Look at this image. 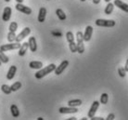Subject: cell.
I'll list each match as a JSON object with an SVG mask.
<instances>
[{
  "mask_svg": "<svg viewBox=\"0 0 128 120\" xmlns=\"http://www.w3.org/2000/svg\"><path fill=\"white\" fill-rule=\"evenodd\" d=\"M56 67H57V66H56L54 63H51V64L46 66L45 68H41L34 75L35 78H36V79H41V78H43L44 76L48 75V74H50V73H52V72H54Z\"/></svg>",
  "mask_w": 128,
  "mask_h": 120,
  "instance_id": "cell-1",
  "label": "cell"
},
{
  "mask_svg": "<svg viewBox=\"0 0 128 120\" xmlns=\"http://www.w3.org/2000/svg\"><path fill=\"white\" fill-rule=\"evenodd\" d=\"M96 26L99 27H113L116 23L113 20H104V19H98L95 22Z\"/></svg>",
  "mask_w": 128,
  "mask_h": 120,
  "instance_id": "cell-2",
  "label": "cell"
},
{
  "mask_svg": "<svg viewBox=\"0 0 128 120\" xmlns=\"http://www.w3.org/2000/svg\"><path fill=\"white\" fill-rule=\"evenodd\" d=\"M22 44H20V42H10L8 44H5V45L0 46V49L2 51H8V50H13V49H19L20 48Z\"/></svg>",
  "mask_w": 128,
  "mask_h": 120,
  "instance_id": "cell-3",
  "label": "cell"
},
{
  "mask_svg": "<svg viewBox=\"0 0 128 120\" xmlns=\"http://www.w3.org/2000/svg\"><path fill=\"white\" fill-rule=\"evenodd\" d=\"M15 8H16V10H18V11L24 13V14H26V15H31L32 12V10L31 8L25 6V5H23L22 3H17Z\"/></svg>",
  "mask_w": 128,
  "mask_h": 120,
  "instance_id": "cell-4",
  "label": "cell"
},
{
  "mask_svg": "<svg viewBox=\"0 0 128 120\" xmlns=\"http://www.w3.org/2000/svg\"><path fill=\"white\" fill-rule=\"evenodd\" d=\"M68 66H69V62H68L67 60L62 61V62H60V64L58 65V66H57V67H56V69H55V71H54L55 75H60V74H62V73H63V71L67 68Z\"/></svg>",
  "mask_w": 128,
  "mask_h": 120,
  "instance_id": "cell-5",
  "label": "cell"
},
{
  "mask_svg": "<svg viewBox=\"0 0 128 120\" xmlns=\"http://www.w3.org/2000/svg\"><path fill=\"white\" fill-rule=\"evenodd\" d=\"M30 34H31V29H30L29 27H25V28H24V29H23L22 31L16 36L15 41H16V42H20L22 40H23V39L25 38L26 36H29Z\"/></svg>",
  "mask_w": 128,
  "mask_h": 120,
  "instance_id": "cell-6",
  "label": "cell"
},
{
  "mask_svg": "<svg viewBox=\"0 0 128 120\" xmlns=\"http://www.w3.org/2000/svg\"><path fill=\"white\" fill-rule=\"evenodd\" d=\"M92 35H93V27L90 25L86 26V31L84 33V41H86V42L90 41L91 37H92Z\"/></svg>",
  "mask_w": 128,
  "mask_h": 120,
  "instance_id": "cell-7",
  "label": "cell"
},
{
  "mask_svg": "<svg viewBox=\"0 0 128 120\" xmlns=\"http://www.w3.org/2000/svg\"><path fill=\"white\" fill-rule=\"evenodd\" d=\"M99 104H100V102H98V101H95L93 103H92L89 111H88V117H89V118L93 117L94 115L96 114V111H98V107H99Z\"/></svg>",
  "mask_w": 128,
  "mask_h": 120,
  "instance_id": "cell-8",
  "label": "cell"
},
{
  "mask_svg": "<svg viewBox=\"0 0 128 120\" xmlns=\"http://www.w3.org/2000/svg\"><path fill=\"white\" fill-rule=\"evenodd\" d=\"M58 112L60 114H75L78 112V109L76 107H60L58 109Z\"/></svg>",
  "mask_w": 128,
  "mask_h": 120,
  "instance_id": "cell-9",
  "label": "cell"
},
{
  "mask_svg": "<svg viewBox=\"0 0 128 120\" xmlns=\"http://www.w3.org/2000/svg\"><path fill=\"white\" fill-rule=\"evenodd\" d=\"M113 4H114V6L119 8V9L122 10V11L128 13V4L122 2V0H114Z\"/></svg>",
  "mask_w": 128,
  "mask_h": 120,
  "instance_id": "cell-10",
  "label": "cell"
},
{
  "mask_svg": "<svg viewBox=\"0 0 128 120\" xmlns=\"http://www.w3.org/2000/svg\"><path fill=\"white\" fill-rule=\"evenodd\" d=\"M11 12H12V10H11L10 7H6L4 9L3 15H2V20L4 22H8L10 21V17H11Z\"/></svg>",
  "mask_w": 128,
  "mask_h": 120,
  "instance_id": "cell-11",
  "label": "cell"
},
{
  "mask_svg": "<svg viewBox=\"0 0 128 120\" xmlns=\"http://www.w3.org/2000/svg\"><path fill=\"white\" fill-rule=\"evenodd\" d=\"M29 49L32 52H35L37 50V44H36V39L34 36H31L29 38Z\"/></svg>",
  "mask_w": 128,
  "mask_h": 120,
  "instance_id": "cell-12",
  "label": "cell"
},
{
  "mask_svg": "<svg viewBox=\"0 0 128 120\" xmlns=\"http://www.w3.org/2000/svg\"><path fill=\"white\" fill-rule=\"evenodd\" d=\"M46 9L42 7L41 9L39 10V13H38V22L39 23H44L46 21Z\"/></svg>",
  "mask_w": 128,
  "mask_h": 120,
  "instance_id": "cell-13",
  "label": "cell"
},
{
  "mask_svg": "<svg viewBox=\"0 0 128 120\" xmlns=\"http://www.w3.org/2000/svg\"><path fill=\"white\" fill-rule=\"evenodd\" d=\"M16 72H17V67L15 65H11L8 69V71L6 73V78L8 79V80H11L14 78L15 75H16Z\"/></svg>",
  "mask_w": 128,
  "mask_h": 120,
  "instance_id": "cell-14",
  "label": "cell"
},
{
  "mask_svg": "<svg viewBox=\"0 0 128 120\" xmlns=\"http://www.w3.org/2000/svg\"><path fill=\"white\" fill-rule=\"evenodd\" d=\"M29 49V43L28 42H24L23 44H22L19 50V55L20 56H24L25 55L26 51Z\"/></svg>",
  "mask_w": 128,
  "mask_h": 120,
  "instance_id": "cell-15",
  "label": "cell"
},
{
  "mask_svg": "<svg viewBox=\"0 0 128 120\" xmlns=\"http://www.w3.org/2000/svg\"><path fill=\"white\" fill-rule=\"evenodd\" d=\"M30 68L32 69H36V70H40L43 67V62H38V61H32L29 63Z\"/></svg>",
  "mask_w": 128,
  "mask_h": 120,
  "instance_id": "cell-16",
  "label": "cell"
},
{
  "mask_svg": "<svg viewBox=\"0 0 128 120\" xmlns=\"http://www.w3.org/2000/svg\"><path fill=\"white\" fill-rule=\"evenodd\" d=\"M83 101L80 99H75V100H70V101H68V105L70 106V107H77V106H80L82 105Z\"/></svg>",
  "mask_w": 128,
  "mask_h": 120,
  "instance_id": "cell-17",
  "label": "cell"
},
{
  "mask_svg": "<svg viewBox=\"0 0 128 120\" xmlns=\"http://www.w3.org/2000/svg\"><path fill=\"white\" fill-rule=\"evenodd\" d=\"M10 111H11V114H12L13 117H19L20 115V111H19V108L17 106L16 104H12L11 106H10Z\"/></svg>",
  "mask_w": 128,
  "mask_h": 120,
  "instance_id": "cell-18",
  "label": "cell"
},
{
  "mask_svg": "<svg viewBox=\"0 0 128 120\" xmlns=\"http://www.w3.org/2000/svg\"><path fill=\"white\" fill-rule=\"evenodd\" d=\"M114 7H115V6H114V4L109 2V3H108V5L106 6L105 10H104V12H105L106 15H110V14L112 13V11H113Z\"/></svg>",
  "mask_w": 128,
  "mask_h": 120,
  "instance_id": "cell-19",
  "label": "cell"
},
{
  "mask_svg": "<svg viewBox=\"0 0 128 120\" xmlns=\"http://www.w3.org/2000/svg\"><path fill=\"white\" fill-rule=\"evenodd\" d=\"M56 14H57L58 18L60 21H65L66 20V14L64 13V11L61 9H58V10H56Z\"/></svg>",
  "mask_w": 128,
  "mask_h": 120,
  "instance_id": "cell-20",
  "label": "cell"
},
{
  "mask_svg": "<svg viewBox=\"0 0 128 120\" xmlns=\"http://www.w3.org/2000/svg\"><path fill=\"white\" fill-rule=\"evenodd\" d=\"M1 89H2V91H3L5 94L8 95L10 94L11 92H12V90H11V88H10V86H8V85L6 84H4L1 86Z\"/></svg>",
  "mask_w": 128,
  "mask_h": 120,
  "instance_id": "cell-21",
  "label": "cell"
},
{
  "mask_svg": "<svg viewBox=\"0 0 128 120\" xmlns=\"http://www.w3.org/2000/svg\"><path fill=\"white\" fill-rule=\"evenodd\" d=\"M16 36H17L16 33L10 31L8 34V36H6L8 41V42H14V41H15V39H16Z\"/></svg>",
  "mask_w": 128,
  "mask_h": 120,
  "instance_id": "cell-22",
  "label": "cell"
},
{
  "mask_svg": "<svg viewBox=\"0 0 128 120\" xmlns=\"http://www.w3.org/2000/svg\"><path fill=\"white\" fill-rule=\"evenodd\" d=\"M0 61L3 62V63H8V61H10V59L4 53V51H2L1 49H0Z\"/></svg>",
  "mask_w": 128,
  "mask_h": 120,
  "instance_id": "cell-23",
  "label": "cell"
},
{
  "mask_svg": "<svg viewBox=\"0 0 128 120\" xmlns=\"http://www.w3.org/2000/svg\"><path fill=\"white\" fill-rule=\"evenodd\" d=\"M20 88H22V82H20V81L15 82L14 84H12L11 86H10V88H11V90H12V91L19 90Z\"/></svg>",
  "mask_w": 128,
  "mask_h": 120,
  "instance_id": "cell-24",
  "label": "cell"
},
{
  "mask_svg": "<svg viewBox=\"0 0 128 120\" xmlns=\"http://www.w3.org/2000/svg\"><path fill=\"white\" fill-rule=\"evenodd\" d=\"M108 101H109V95L107 93H102L100 96V103L106 104L108 103Z\"/></svg>",
  "mask_w": 128,
  "mask_h": 120,
  "instance_id": "cell-25",
  "label": "cell"
},
{
  "mask_svg": "<svg viewBox=\"0 0 128 120\" xmlns=\"http://www.w3.org/2000/svg\"><path fill=\"white\" fill-rule=\"evenodd\" d=\"M77 52L80 53V54H83L84 52V42H77Z\"/></svg>",
  "mask_w": 128,
  "mask_h": 120,
  "instance_id": "cell-26",
  "label": "cell"
},
{
  "mask_svg": "<svg viewBox=\"0 0 128 120\" xmlns=\"http://www.w3.org/2000/svg\"><path fill=\"white\" fill-rule=\"evenodd\" d=\"M66 39H67L68 43H70V42H74V34H72V32H67V34H66Z\"/></svg>",
  "mask_w": 128,
  "mask_h": 120,
  "instance_id": "cell-27",
  "label": "cell"
},
{
  "mask_svg": "<svg viewBox=\"0 0 128 120\" xmlns=\"http://www.w3.org/2000/svg\"><path fill=\"white\" fill-rule=\"evenodd\" d=\"M69 48H70V50L72 53H75V52H77V44L75 42H70L69 43Z\"/></svg>",
  "mask_w": 128,
  "mask_h": 120,
  "instance_id": "cell-28",
  "label": "cell"
},
{
  "mask_svg": "<svg viewBox=\"0 0 128 120\" xmlns=\"http://www.w3.org/2000/svg\"><path fill=\"white\" fill-rule=\"evenodd\" d=\"M10 31L11 32H16L17 29H18V23L16 22H12V23L10 24V27H8Z\"/></svg>",
  "mask_w": 128,
  "mask_h": 120,
  "instance_id": "cell-29",
  "label": "cell"
},
{
  "mask_svg": "<svg viewBox=\"0 0 128 120\" xmlns=\"http://www.w3.org/2000/svg\"><path fill=\"white\" fill-rule=\"evenodd\" d=\"M76 40L77 42H84V34L81 31L76 33Z\"/></svg>",
  "mask_w": 128,
  "mask_h": 120,
  "instance_id": "cell-30",
  "label": "cell"
},
{
  "mask_svg": "<svg viewBox=\"0 0 128 120\" xmlns=\"http://www.w3.org/2000/svg\"><path fill=\"white\" fill-rule=\"evenodd\" d=\"M126 73H127V72L125 71L124 67H120V68L118 69V74H119V75H120V76H121L122 78L124 77L125 75H126Z\"/></svg>",
  "mask_w": 128,
  "mask_h": 120,
  "instance_id": "cell-31",
  "label": "cell"
},
{
  "mask_svg": "<svg viewBox=\"0 0 128 120\" xmlns=\"http://www.w3.org/2000/svg\"><path fill=\"white\" fill-rule=\"evenodd\" d=\"M51 34L54 36H57V37H61V36H62V33L58 32V31H52Z\"/></svg>",
  "mask_w": 128,
  "mask_h": 120,
  "instance_id": "cell-32",
  "label": "cell"
},
{
  "mask_svg": "<svg viewBox=\"0 0 128 120\" xmlns=\"http://www.w3.org/2000/svg\"><path fill=\"white\" fill-rule=\"evenodd\" d=\"M115 118V115H114V114H110L108 116H107V118L106 119L107 120H113Z\"/></svg>",
  "mask_w": 128,
  "mask_h": 120,
  "instance_id": "cell-33",
  "label": "cell"
},
{
  "mask_svg": "<svg viewBox=\"0 0 128 120\" xmlns=\"http://www.w3.org/2000/svg\"><path fill=\"white\" fill-rule=\"evenodd\" d=\"M90 119L91 120H104V118H103V117H98V116H95V115H94V116L91 117Z\"/></svg>",
  "mask_w": 128,
  "mask_h": 120,
  "instance_id": "cell-34",
  "label": "cell"
},
{
  "mask_svg": "<svg viewBox=\"0 0 128 120\" xmlns=\"http://www.w3.org/2000/svg\"><path fill=\"white\" fill-rule=\"evenodd\" d=\"M124 69H125V71L128 72V59H127V61H126V63H125V65H124Z\"/></svg>",
  "mask_w": 128,
  "mask_h": 120,
  "instance_id": "cell-35",
  "label": "cell"
},
{
  "mask_svg": "<svg viewBox=\"0 0 128 120\" xmlns=\"http://www.w3.org/2000/svg\"><path fill=\"white\" fill-rule=\"evenodd\" d=\"M92 1H93V3L95 4V5H98V4L100 3V1H101V0H92Z\"/></svg>",
  "mask_w": 128,
  "mask_h": 120,
  "instance_id": "cell-36",
  "label": "cell"
},
{
  "mask_svg": "<svg viewBox=\"0 0 128 120\" xmlns=\"http://www.w3.org/2000/svg\"><path fill=\"white\" fill-rule=\"evenodd\" d=\"M77 118L76 117H74V116H72V117H70V118H69V119L68 120H76Z\"/></svg>",
  "mask_w": 128,
  "mask_h": 120,
  "instance_id": "cell-37",
  "label": "cell"
},
{
  "mask_svg": "<svg viewBox=\"0 0 128 120\" xmlns=\"http://www.w3.org/2000/svg\"><path fill=\"white\" fill-rule=\"evenodd\" d=\"M17 1V3H22L23 2V0H16Z\"/></svg>",
  "mask_w": 128,
  "mask_h": 120,
  "instance_id": "cell-38",
  "label": "cell"
},
{
  "mask_svg": "<svg viewBox=\"0 0 128 120\" xmlns=\"http://www.w3.org/2000/svg\"><path fill=\"white\" fill-rule=\"evenodd\" d=\"M87 118L86 117H83V118H81V120H86Z\"/></svg>",
  "mask_w": 128,
  "mask_h": 120,
  "instance_id": "cell-39",
  "label": "cell"
},
{
  "mask_svg": "<svg viewBox=\"0 0 128 120\" xmlns=\"http://www.w3.org/2000/svg\"><path fill=\"white\" fill-rule=\"evenodd\" d=\"M105 2H107V3H109V2H110V0H104Z\"/></svg>",
  "mask_w": 128,
  "mask_h": 120,
  "instance_id": "cell-40",
  "label": "cell"
},
{
  "mask_svg": "<svg viewBox=\"0 0 128 120\" xmlns=\"http://www.w3.org/2000/svg\"><path fill=\"white\" fill-rule=\"evenodd\" d=\"M37 119H38V120H43V117H38Z\"/></svg>",
  "mask_w": 128,
  "mask_h": 120,
  "instance_id": "cell-41",
  "label": "cell"
},
{
  "mask_svg": "<svg viewBox=\"0 0 128 120\" xmlns=\"http://www.w3.org/2000/svg\"><path fill=\"white\" fill-rule=\"evenodd\" d=\"M5 1H6V2H10V0H5Z\"/></svg>",
  "mask_w": 128,
  "mask_h": 120,
  "instance_id": "cell-42",
  "label": "cell"
},
{
  "mask_svg": "<svg viewBox=\"0 0 128 120\" xmlns=\"http://www.w3.org/2000/svg\"><path fill=\"white\" fill-rule=\"evenodd\" d=\"M80 1H82V2H84V1H86V0H80Z\"/></svg>",
  "mask_w": 128,
  "mask_h": 120,
  "instance_id": "cell-43",
  "label": "cell"
},
{
  "mask_svg": "<svg viewBox=\"0 0 128 120\" xmlns=\"http://www.w3.org/2000/svg\"><path fill=\"white\" fill-rule=\"evenodd\" d=\"M1 63H2V62H1V61H0V66H1Z\"/></svg>",
  "mask_w": 128,
  "mask_h": 120,
  "instance_id": "cell-44",
  "label": "cell"
}]
</instances>
